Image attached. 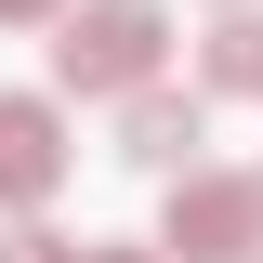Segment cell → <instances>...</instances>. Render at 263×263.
<instances>
[{"mask_svg":"<svg viewBox=\"0 0 263 263\" xmlns=\"http://www.w3.org/2000/svg\"><path fill=\"white\" fill-rule=\"evenodd\" d=\"M158 53H171V13L158 0H66L53 13V79L66 92H145V79H158Z\"/></svg>","mask_w":263,"mask_h":263,"instance_id":"1","label":"cell"},{"mask_svg":"<svg viewBox=\"0 0 263 263\" xmlns=\"http://www.w3.org/2000/svg\"><path fill=\"white\" fill-rule=\"evenodd\" d=\"M158 250L171 263H250L263 250V184H250V171H171Z\"/></svg>","mask_w":263,"mask_h":263,"instance_id":"2","label":"cell"},{"mask_svg":"<svg viewBox=\"0 0 263 263\" xmlns=\"http://www.w3.org/2000/svg\"><path fill=\"white\" fill-rule=\"evenodd\" d=\"M197 145H211V105L197 92H171V79H145V92H119V158L132 171H197Z\"/></svg>","mask_w":263,"mask_h":263,"instance_id":"3","label":"cell"},{"mask_svg":"<svg viewBox=\"0 0 263 263\" xmlns=\"http://www.w3.org/2000/svg\"><path fill=\"white\" fill-rule=\"evenodd\" d=\"M66 184V119L40 92H0V211H40Z\"/></svg>","mask_w":263,"mask_h":263,"instance_id":"4","label":"cell"},{"mask_svg":"<svg viewBox=\"0 0 263 263\" xmlns=\"http://www.w3.org/2000/svg\"><path fill=\"white\" fill-rule=\"evenodd\" d=\"M197 79H211V92H263V13L250 0H224V27L197 40Z\"/></svg>","mask_w":263,"mask_h":263,"instance_id":"5","label":"cell"},{"mask_svg":"<svg viewBox=\"0 0 263 263\" xmlns=\"http://www.w3.org/2000/svg\"><path fill=\"white\" fill-rule=\"evenodd\" d=\"M0 263H79V250H66L40 211H13V224H0Z\"/></svg>","mask_w":263,"mask_h":263,"instance_id":"6","label":"cell"},{"mask_svg":"<svg viewBox=\"0 0 263 263\" xmlns=\"http://www.w3.org/2000/svg\"><path fill=\"white\" fill-rule=\"evenodd\" d=\"M79 263H171V250H158V237H92Z\"/></svg>","mask_w":263,"mask_h":263,"instance_id":"7","label":"cell"},{"mask_svg":"<svg viewBox=\"0 0 263 263\" xmlns=\"http://www.w3.org/2000/svg\"><path fill=\"white\" fill-rule=\"evenodd\" d=\"M53 13H66V0H0V27H53Z\"/></svg>","mask_w":263,"mask_h":263,"instance_id":"8","label":"cell"},{"mask_svg":"<svg viewBox=\"0 0 263 263\" xmlns=\"http://www.w3.org/2000/svg\"><path fill=\"white\" fill-rule=\"evenodd\" d=\"M250 184H263V171H250Z\"/></svg>","mask_w":263,"mask_h":263,"instance_id":"9","label":"cell"},{"mask_svg":"<svg viewBox=\"0 0 263 263\" xmlns=\"http://www.w3.org/2000/svg\"><path fill=\"white\" fill-rule=\"evenodd\" d=\"M250 263H263V250H250Z\"/></svg>","mask_w":263,"mask_h":263,"instance_id":"10","label":"cell"}]
</instances>
